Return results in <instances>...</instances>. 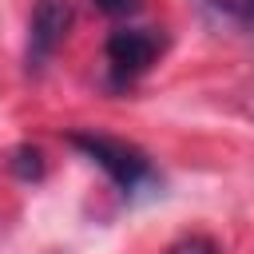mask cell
I'll return each mask as SVG.
<instances>
[{"label": "cell", "mask_w": 254, "mask_h": 254, "mask_svg": "<svg viewBox=\"0 0 254 254\" xmlns=\"http://www.w3.org/2000/svg\"><path fill=\"white\" fill-rule=\"evenodd\" d=\"M67 143H71L83 159H91V163L119 187V194H139V190H147V187L159 183L151 155H147L143 147L127 143V139L99 135V131H71Z\"/></svg>", "instance_id": "obj_1"}, {"label": "cell", "mask_w": 254, "mask_h": 254, "mask_svg": "<svg viewBox=\"0 0 254 254\" xmlns=\"http://www.w3.org/2000/svg\"><path fill=\"white\" fill-rule=\"evenodd\" d=\"M167 48V36L163 28H151V24H127V28H115L107 36V79L111 87H131L135 79H143L159 56Z\"/></svg>", "instance_id": "obj_2"}, {"label": "cell", "mask_w": 254, "mask_h": 254, "mask_svg": "<svg viewBox=\"0 0 254 254\" xmlns=\"http://www.w3.org/2000/svg\"><path fill=\"white\" fill-rule=\"evenodd\" d=\"M71 28V4L67 0H36L32 4V16H28V71H40L64 44Z\"/></svg>", "instance_id": "obj_3"}, {"label": "cell", "mask_w": 254, "mask_h": 254, "mask_svg": "<svg viewBox=\"0 0 254 254\" xmlns=\"http://www.w3.org/2000/svg\"><path fill=\"white\" fill-rule=\"evenodd\" d=\"M206 16H214L222 28H234L254 40V0H198Z\"/></svg>", "instance_id": "obj_4"}, {"label": "cell", "mask_w": 254, "mask_h": 254, "mask_svg": "<svg viewBox=\"0 0 254 254\" xmlns=\"http://www.w3.org/2000/svg\"><path fill=\"white\" fill-rule=\"evenodd\" d=\"M167 254H218V246H214V238H206V234H187V238H179Z\"/></svg>", "instance_id": "obj_5"}, {"label": "cell", "mask_w": 254, "mask_h": 254, "mask_svg": "<svg viewBox=\"0 0 254 254\" xmlns=\"http://www.w3.org/2000/svg\"><path fill=\"white\" fill-rule=\"evenodd\" d=\"M91 4H95L99 12H107V16H127V20L143 8V0H91Z\"/></svg>", "instance_id": "obj_6"}]
</instances>
